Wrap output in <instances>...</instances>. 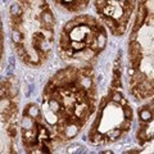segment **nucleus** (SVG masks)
<instances>
[{
    "label": "nucleus",
    "mask_w": 154,
    "mask_h": 154,
    "mask_svg": "<svg viewBox=\"0 0 154 154\" xmlns=\"http://www.w3.org/2000/svg\"><path fill=\"white\" fill-rule=\"evenodd\" d=\"M107 44L105 30L90 16H79L67 23L60 36L59 51L64 59L85 60L95 58Z\"/></svg>",
    "instance_id": "obj_1"
},
{
    "label": "nucleus",
    "mask_w": 154,
    "mask_h": 154,
    "mask_svg": "<svg viewBox=\"0 0 154 154\" xmlns=\"http://www.w3.org/2000/svg\"><path fill=\"white\" fill-rule=\"evenodd\" d=\"M139 117H140L141 122H152L153 121V112L152 109H149L148 107H144L139 112Z\"/></svg>",
    "instance_id": "obj_3"
},
{
    "label": "nucleus",
    "mask_w": 154,
    "mask_h": 154,
    "mask_svg": "<svg viewBox=\"0 0 154 154\" xmlns=\"http://www.w3.org/2000/svg\"><path fill=\"white\" fill-rule=\"evenodd\" d=\"M54 2L59 7H63L69 12L81 11L89 4V0H54Z\"/></svg>",
    "instance_id": "obj_2"
}]
</instances>
